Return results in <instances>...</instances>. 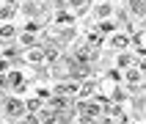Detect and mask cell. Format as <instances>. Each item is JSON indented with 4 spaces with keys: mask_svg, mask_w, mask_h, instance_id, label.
I'll list each match as a JSON object with an SVG mask.
<instances>
[{
    "mask_svg": "<svg viewBox=\"0 0 146 124\" xmlns=\"http://www.w3.org/2000/svg\"><path fill=\"white\" fill-rule=\"evenodd\" d=\"M77 110H80L86 119H97V116H99V105H88V102H80Z\"/></svg>",
    "mask_w": 146,
    "mask_h": 124,
    "instance_id": "1",
    "label": "cell"
},
{
    "mask_svg": "<svg viewBox=\"0 0 146 124\" xmlns=\"http://www.w3.org/2000/svg\"><path fill=\"white\" fill-rule=\"evenodd\" d=\"M22 102H19V99H8V113H11V116H19V113H22Z\"/></svg>",
    "mask_w": 146,
    "mask_h": 124,
    "instance_id": "2",
    "label": "cell"
},
{
    "mask_svg": "<svg viewBox=\"0 0 146 124\" xmlns=\"http://www.w3.org/2000/svg\"><path fill=\"white\" fill-rule=\"evenodd\" d=\"M77 58H80V61H94V58H97V52H94V50L80 47V50H77Z\"/></svg>",
    "mask_w": 146,
    "mask_h": 124,
    "instance_id": "3",
    "label": "cell"
},
{
    "mask_svg": "<svg viewBox=\"0 0 146 124\" xmlns=\"http://www.w3.org/2000/svg\"><path fill=\"white\" fill-rule=\"evenodd\" d=\"M127 41H130L127 36H116V39H113V44H116V47H127Z\"/></svg>",
    "mask_w": 146,
    "mask_h": 124,
    "instance_id": "4",
    "label": "cell"
},
{
    "mask_svg": "<svg viewBox=\"0 0 146 124\" xmlns=\"http://www.w3.org/2000/svg\"><path fill=\"white\" fill-rule=\"evenodd\" d=\"M41 58H44V52H41V50H33V52H31V61H33V64H36V61H41Z\"/></svg>",
    "mask_w": 146,
    "mask_h": 124,
    "instance_id": "5",
    "label": "cell"
},
{
    "mask_svg": "<svg viewBox=\"0 0 146 124\" xmlns=\"http://www.w3.org/2000/svg\"><path fill=\"white\" fill-rule=\"evenodd\" d=\"M132 11H138V14H141V11H143V0H132Z\"/></svg>",
    "mask_w": 146,
    "mask_h": 124,
    "instance_id": "6",
    "label": "cell"
},
{
    "mask_svg": "<svg viewBox=\"0 0 146 124\" xmlns=\"http://www.w3.org/2000/svg\"><path fill=\"white\" fill-rule=\"evenodd\" d=\"M19 80H22V77H19L17 72H11V74H8V83H11V86H14V83H19Z\"/></svg>",
    "mask_w": 146,
    "mask_h": 124,
    "instance_id": "7",
    "label": "cell"
},
{
    "mask_svg": "<svg viewBox=\"0 0 146 124\" xmlns=\"http://www.w3.org/2000/svg\"><path fill=\"white\" fill-rule=\"evenodd\" d=\"M135 47L143 50V33H138V36H135Z\"/></svg>",
    "mask_w": 146,
    "mask_h": 124,
    "instance_id": "8",
    "label": "cell"
},
{
    "mask_svg": "<svg viewBox=\"0 0 146 124\" xmlns=\"http://www.w3.org/2000/svg\"><path fill=\"white\" fill-rule=\"evenodd\" d=\"M119 66H121V69H127V66H130V58H127V55L119 58Z\"/></svg>",
    "mask_w": 146,
    "mask_h": 124,
    "instance_id": "9",
    "label": "cell"
},
{
    "mask_svg": "<svg viewBox=\"0 0 146 124\" xmlns=\"http://www.w3.org/2000/svg\"><path fill=\"white\" fill-rule=\"evenodd\" d=\"M86 3H88V0H72V6H74V8H86Z\"/></svg>",
    "mask_w": 146,
    "mask_h": 124,
    "instance_id": "10",
    "label": "cell"
},
{
    "mask_svg": "<svg viewBox=\"0 0 146 124\" xmlns=\"http://www.w3.org/2000/svg\"><path fill=\"white\" fill-rule=\"evenodd\" d=\"M28 107H31L33 113H36V110H39V107H41V102H39V99H33V102H31V105H28Z\"/></svg>",
    "mask_w": 146,
    "mask_h": 124,
    "instance_id": "11",
    "label": "cell"
},
{
    "mask_svg": "<svg viewBox=\"0 0 146 124\" xmlns=\"http://www.w3.org/2000/svg\"><path fill=\"white\" fill-rule=\"evenodd\" d=\"M3 69H6V61H0V72H3Z\"/></svg>",
    "mask_w": 146,
    "mask_h": 124,
    "instance_id": "12",
    "label": "cell"
}]
</instances>
